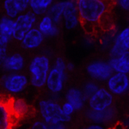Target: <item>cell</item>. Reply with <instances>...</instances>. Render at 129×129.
Here are the masks:
<instances>
[{
    "label": "cell",
    "mask_w": 129,
    "mask_h": 129,
    "mask_svg": "<svg viewBox=\"0 0 129 129\" xmlns=\"http://www.w3.org/2000/svg\"><path fill=\"white\" fill-rule=\"evenodd\" d=\"M3 8L5 16L15 20L19 15L29 10V0H5Z\"/></svg>",
    "instance_id": "4fadbf2b"
},
{
    "label": "cell",
    "mask_w": 129,
    "mask_h": 129,
    "mask_svg": "<svg viewBox=\"0 0 129 129\" xmlns=\"http://www.w3.org/2000/svg\"><path fill=\"white\" fill-rule=\"evenodd\" d=\"M107 89L113 95H123L129 89L128 75L113 73L107 80Z\"/></svg>",
    "instance_id": "8fae6325"
},
{
    "label": "cell",
    "mask_w": 129,
    "mask_h": 129,
    "mask_svg": "<svg viewBox=\"0 0 129 129\" xmlns=\"http://www.w3.org/2000/svg\"><path fill=\"white\" fill-rule=\"evenodd\" d=\"M109 64L114 73H129V52L117 57H111L109 59Z\"/></svg>",
    "instance_id": "ac0fdd59"
},
{
    "label": "cell",
    "mask_w": 129,
    "mask_h": 129,
    "mask_svg": "<svg viewBox=\"0 0 129 129\" xmlns=\"http://www.w3.org/2000/svg\"><path fill=\"white\" fill-rule=\"evenodd\" d=\"M9 102L12 114H14L17 120L22 119V117L26 116L29 113V106L23 99L10 97Z\"/></svg>",
    "instance_id": "44dd1931"
},
{
    "label": "cell",
    "mask_w": 129,
    "mask_h": 129,
    "mask_svg": "<svg viewBox=\"0 0 129 129\" xmlns=\"http://www.w3.org/2000/svg\"><path fill=\"white\" fill-rule=\"evenodd\" d=\"M48 129H66L64 124L57 125H48Z\"/></svg>",
    "instance_id": "f1b7e54d"
},
{
    "label": "cell",
    "mask_w": 129,
    "mask_h": 129,
    "mask_svg": "<svg viewBox=\"0 0 129 129\" xmlns=\"http://www.w3.org/2000/svg\"><path fill=\"white\" fill-rule=\"evenodd\" d=\"M87 73L91 78L98 81H106L114 73L108 61H94L86 67Z\"/></svg>",
    "instance_id": "9c48e42d"
},
{
    "label": "cell",
    "mask_w": 129,
    "mask_h": 129,
    "mask_svg": "<svg viewBox=\"0 0 129 129\" xmlns=\"http://www.w3.org/2000/svg\"><path fill=\"white\" fill-rule=\"evenodd\" d=\"M25 58L20 53L8 54L2 64V68L6 73L21 72L25 67Z\"/></svg>",
    "instance_id": "5bb4252c"
},
{
    "label": "cell",
    "mask_w": 129,
    "mask_h": 129,
    "mask_svg": "<svg viewBox=\"0 0 129 129\" xmlns=\"http://www.w3.org/2000/svg\"><path fill=\"white\" fill-rule=\"evenodd\" d=\"M9 98L0 95V129H13L18 121L10 109Z\"/></svg>",
    "instance_id": "7c38bea8"
},
{
    "label": "cell",
    "mask_w": 129,
    "mask_h": 129,
    "mask_svg": "<svg viewBox=\"0 0 129 129\" xmlns=\"http://www.w3.org/2000/svg\"><path fill=\"white\" fill-rule=\"evenodd\" d=\"M29 78L22 72L5 73L1 78V84L6 92L17 95L28 86Z\"/></svg>",
    "instance_id": "5b68a950"
},
{
    "label": "cell",
    "mask_w": 129,
    "mask_h": 129,
    "mask_svg": "<svg viewBox=\"0 0 129 129\" xmlns=\"http://www.w3.org/2000/svg\"><path fill=\"white\" fill-rule=\"evenodd\" d=\"M66 102L70 103L77 111L81 110L84 107L87 98L81 89L70 88L66 93Z\"/></svg>",
    "instance_id": "e0dca14e"
},
{
    "label": "cell",
    "mask_w": 129,
    "mask_h": 129,
    "mask_svg": "<svg viewBox=\"0 0 129 129\" xmlns=\"http://www.w3.org/2000/svg\"><path fill=\"white\" fill-rule=\"evenodd\" d=\"M66 80V71L52 66L48 72L46 85L52 95H59L64 89Z\"/></svg>",
    "instance_id": "ba28073f"
},
{
    "label": "cell",
    "mask_w": 129,
    "mask_h": 129,
    "mask_svg": "<svg viewBox=\"0 0 129 129\" xmlns=\"http://www.w3.org/2000/svg\"><path fill=\"white\" fill-rule=\"evenodd\" d=\"M46 15L48 16L56 25L59 26V24H61V22H63L62 7L60 2H53V4L48 9Z\"/></svg>",
    "instance_id": "603a6c76"
},
{
    "label": "cell",
    "mask_w": 129,
    "mask_h": 129,
    "mask_svg": "<svg viewBox=\"0 0 129 129\" xmlns=\"http://www.w3.org/2000/svg\"><path fill=\"white\" fill-rule=\"evenodd\" d=\"M75 69V64L72 62L66 63V72H72Z\"/></svg>",
    "instance_id": "4dcf8cb0"
},
{
    "label": "cell",
    "mask_w": 129,
    "mask_h": 129,
    "mask_svg": "<svg viewBox=\"0 0 129 129\" xmlns=\"http://www.w3.org/2000/svg\"><path fill=\"white\" fill-rule=\"evenodd\" d=\"M45 41V36L40 32V30L35 27L29 32H28L22 41H21V44L25 49L28 50H35L37 49L43 44Z\"/></svg>",
    "instance_id": "9a60e30c"
},
{
    "label": "cell",
    "mask_w": 129,
    "mask_h": 129,
    "mask_svg": "<svg viewBox=\"0 0 129 129\" xmlns=\"http://www.w3.org/2000/svg\"><path fill=\"white\" fill-rule=\"evenodd\" d=\"M117 5L121 10L129 11V0H119L117 2Z\"/></svg>",
    "instance_id": "83f0119b"
},
{
    "label": "cell",
    "mask_w": 129,
    "mask_h": 129,
    "mask_svg": "<svg viewBox=\"0 0 129 129\" xmlns=\"http://www.w3.org/2000/svg\"><path fill=\"white\" fill-rule=\"evenodd\" d=\"M37 22H38V16L32 13L30 10L19 15L15 19L13 39L21 42L27 33L36 27Z\"/></svg>",
    "instance_id": "277c9868"
},
{
    "label": "cell",
    "mask_w": 129,
    "mask_h": 129,
    "mask_svg": "<svg viewBox=\"0 0 129 129\" xmlns=\"http://www.w3.org/2000/svg\"><path fill=\"white\" fill-rule=\"evenodd\" d=\"M36 28L44 35L45 38L55 37L59 34V26L56 25L47 15L41 16L40 19H38Z\"/></svg>",
    "instance_id": "2e32d148"
},
{
    "label": "cell",
    "mask_w": 129,
    "mask_h": 129,
    "mask_svg": "<svg viewBox=\"0 0 129 129\" xmlns=\"http://www.w3.org/2000/svg\"><path fill=\"white\" fill-rule=\"evenodd\" d=\"M129 52V27L123 28L115 35L109 50V58L117 57Z\"/></svg>",
    "instance_id": "30bf717a"
},
{
    "label": "cell",
    "mask_w": 129,
    "mask_h": 129,
    "mask_svg": "<svg viewBox=\"0 0 129 129\" xmlns=\"http://www.w3.org/2000/svg\"><path fill=\"white\" fill-rule=\"evenodd\" d=\"M82 129H105L103 126H102L101 125L98 124H92V125H89V126H86V127H84Z\"/></svg>",
    "instance_id": "f546056e"
},
{
    "label": "cell",
    "mask_w": 129,
    "mask_h": 129,
    "mask_svg": "<svg viewBox=\"0 0 129 129\" xmlns=\"http://www.w3.org/2000/svg\"><path fill=\"white\" fill-rule=\"evenodd\" d=\"M61 109H62V111H63L64 115H66V117L70 118V119H72V114H73L74 112L76 111L73 106L70 103H68V102H64L63 104L61 105Z\"/></svg>",
    "instance_id": "d4e9b609"
},
{
    "label": "cell",
    "mask_w": 129,
    "mask_h": 129,
    "mask_svg": "<svg viewBox=\"0 0 129 129\" xmlns=\"http://www.w3.org/2000/svg\"><path fill=\"white\" fill-rule=\"evenodd\" d=\"M7 49H8V44L0 38V67L2 66L5 58L7 57Z\"/></svg>",
    "instance_id": "484cf974"
},
{
    "label": "cell",
    "mask_w": 129,
    "mask_h": 129,
    "mask_svg": "<svg viewBox=\"0 0 129 129\" xmlns=\"http://www.w3.org/2000/svg\"><path fill=\"white\" fill-rule=\"evenodd\" d=\"M62 7V16H63L64 26L66 29H74L80 23L78 16L77 1L68 0L60 2Z\"/></svg>",
    "instance_id": "52a82bcc"
},
{
    "label": "cell",
    "mask_w": 129,
    "mask_h": 129,
    "mask_svg": "<svg viewBox=\"0 0 129 129\" xmlns=\"http://www.w3.org/2000/svg\"><path fill=\"white\" fill-rule=\"evenodd\" d=\"M89 109L103 111L111 108L114 103V95L105 88H99L88 99Z\"/></svg>",
    "instance_id": "8992f818"
},
{
    "label": "cell",
    "mask_w": 129,
    "mask_h": 129,
    "mask_svg": "<svg viewBox=\"0 0 129 129\" xmlns=\"http://www.w3.org/2000/svg\"><path fill=\"white\" fill-rule=\"evenodd\" d=\"M85 116L89 120L99 125V123H107L111 121L114 117V111L112 108L103 111H94L88 109L85 113Z\"/></svg>",
    "instance_id": "d6986e66"
},
{
    "label": "cell",
    "mask_w": 129,
    "mask_h": 129,
    "mask_svg": "<svg viewBox=\"0 0 129 129\" xmlns=\"http://www.w3.org/2000/svg\"><path fill=\"white\" fill-rule=\"evenodd\" d=\"M77 8L80 23L93 27L103 22L109 11V5L103 0H78Z\"/></svg>",
    "instance_id": "6da1fadb"
},
{
    "label": "cell",
    "mask_w": 129,
    "mask_h": 129,
    "mask_svg": "<svg viewBox=\"0 0 129 129\" xmlns=\"http://www.w3.org/2000/svg\"><path fill=\"white\" fill-rule=\"evenodd\" d=\"M99 88L100 87L98 86V84L95 82H94V81H89V82H87L86 84H84L82 90H83V92H84V95L86 96L87 101H88V99L89 97L94 94Z\"/></svg>",
    "instance_id": "cb8c5ba5"
},
{
    "label": "cell",
    "mask_w": 129,
    "mask_h": 129,
    "mask_svg": "<svg viewBox=\"0 0 129 129\" xmlns=\"http://www.w3.org/2000/svg\"><path fill=\"white\" fill-rule=\"evenodd\" d=\"M127 126H128V127H129V119H128V120H127Z\"/></svg>",
    "instance_id": "1f68e13d"
},
{
    "label": "cell",
    "mask_w": 129,
    "mask_h": 129,
    "mask_svg": "<svg viewBox=\"0 0 129 129\" xmlns=\"http://www.w3.org/2000/svg\"><path fill=\"white\" fill-rule=\"evenodd\" d=\"M39 113L43 121L47 125L64 124L71 119L64 114L61 105L52 99H42L38 104Z\"/></svg>",
    "instance_id": "3957f363"
},
{
    "label": "cell",
    "mask_w": 129,
    "mask_h": 129,
    "mask_svg": "<svg viewBox=\"0 0 129 129\" xmlns=\"http://www.w3.org/2000/svg\"><path fill=\"white\" fill-rule=\"evenodd\" d=\"M53 4V0H29V10L36 16H43Z\"/></svg>",
    "instance_id": "7402d4cb"
},
{
    "label": "cell",
    "mask_w": 129,
    "mask_h": 129,
    "mask_svg": "<svg viewBox=\"0 0 129 129\" xmlns=\"http://www.w3.org/2000/svg\"><path fill=\"white\" fill-rule=\"evenodd\" d=\"M31 129H48V125L43 120H36L32 124Z\"/></svg>",
    "instance_id": "4316f807"
},
{
    "label": "cell",
    "mask_w": 129,
    "mask_h": 129,
    "mask_svg": "<svg viewBox=\"0 0 129 129\" xmlns=\"http://www.w3.org/2000/svg\"><path fill=\"white\" fill-rule=\"evenodd\" d=\"M52 67L50 57L47 54L36 55L28 64L29 83L35 88H42L46 85L48 72Z\"/></svg>",
    "instance_id": "7a4b0ae2"
},
{
    "label": "cell",
    "mask_w": 129,
    "mask_h": 129,
    "mask_svg": "<svg viewBox=\"0 0 129 129\" xmlns=\"http://www.w3.org/2000/svg\"><path fill=\"white\" fill-rule=\"evenodd\" d=\"M14 28L15 20L6 16L0 17V38L7 44H9L10 41L13 39Z\"/></svg>",
    "instance_id": "ffe728a7"
}]
</instances>
